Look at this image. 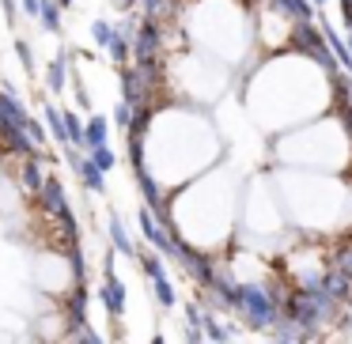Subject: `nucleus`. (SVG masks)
Listing matches in <instances>:
<instances>
[{"instance_id": "39448f33", "label": "nucleus", "mask_w": 352, "mask_h": 344, "mask_svg": "<svg viewBox=\"0 0 352 344\" xmlns=\"http://www.w3.org/2000/svg\"><path fill=\"white\" fill-rule=\"evenodd\" d=\"M152 344H163V336H152Z\"/></svg>"}, {"instance_id": "20e7f679", "label": "nucleus", "mask_w": 352, "mask_h": 344, "mask_svg": "<svg viewBox=\"0 0 352 344\" xmlns=\"http://www.w3.org/2000/svg\"><path fill=\"white\" fill-rule=\"evenodd\" d=\"M186 344H205V336H201V325H190V329H186Z\"/></svg>"}, {"instance_id": "423d86ee", "label": "nucleus", "mask_w": 352, "mask_h": 344, "mask_svg": "<svg viewBox=\"0 0 352 344\" xmlns=\"http://www.w3.org/2000/svg\"><path fill=\"white\" fill-rule=\"evenodd\" d=\"M276 344H296V341H276Z\"/></svg>"}, {"instance_id": "f257e3e1", "label": "nucleus", "mask_w": 352, "mask_h": 344, "mask_svg": "<svg viewBox=\"0 0 352 344\" xmlns=\"http://www.w3.org/2000/svg\"><path fill=\"white\" fill-rule=\"evenodd\" d=\"M102 306H107V314H114V318H122L125 310V288L118 276H107V288H102Z\"/></svg>"}, {"instance_id": "f03ea898", "label": "nucleus", "mask_w": 352, "mask_h": 344, "mask_svg": "<svg viewBox=\"0 0 352 344\" xmlns=\"http://www.w3.org/2000/svg\"><path fill=\"white\" fill-rule=\"evenodd\" d=\"M155 299H160V306H175V288H170V280H155Z\"/></svg>"}, {"instance_id": "7ed1b4c3", "label": "nucleus", "mask_w": 352, "mask_h": 344, "mask_svg": "<svg viewBox=\"0 0 352 344\" xmlns=\"http://www.w3.org/2000/svg\"><path fill=\"white\" fill-rule=\"evenodd\" d=\"M72 341L76 344H102V336L95 333V329H87V325H76L72 329Z\"/></svg>"}]
</instances>
